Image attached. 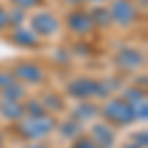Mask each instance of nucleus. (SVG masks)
Wrapping results in <instances>:
<instances>
[{"label":"nucleus","instance_id":"nucleus-14","mask_svg":"<svg viewBox=\"0 0 148 148\" xmlns=\"http://www.w3.org/2000/svg\"><path fill=\"white\" fill-rule=\"evenodd\" d=\"M67 2H79V0H67Z\"/></svg>","mask_w":148,"mask_h":148},{"label":"nucleus","instance_id":"nucleus-7","mask_svg":"<svg viewBox=\"0 0 148 148\" xmlns=\"http://www.w3.org/2000/svg\"><path fill=\"white\" fill-rule=\"evenodd\" d=\"M16 75L26 81H40L42 79V69L38 65H34V63H22L16 69Z\"/></svg>","mask_w":148,"mask_h":148},{"label":"nucleus","instance_id":"nucleus-3","mask_svg":"<svg viewBox=\"0 0 148 148\" xmlns=\"http://www.w3.org/2000/svg\"><path fill=\"white\" fill-rule=\"evenodd\" d=\"M69 91L73 93L75 97H89V95H101L103 93V85L95 83V81H89V79H79L75 81Z\"/></svg>","mask_w":148,"mask_h":148},{"label":"nucleus","instance_id":"nucleus-10","mask_svg":"<svg viewBox=\"0 0 148 148\" xmlns=\"http://www.w3.org/2000/svg\"><path fill=\"white\" fill-rule=\"evenodd\" d=\"M4 114L6 116H20L22 114V109L18 105H14V103H8V105H4Z\"/></svg>","mask_w":148,"mask_h":148},{"label":"nucleus","instance_id":"nucleus-6","mask_svg":"<svg viewBox=\"0 0 148 148\" xmlns=\"http://www.w3.org/2000/svg\"><path fill=\"white\" fill-rule=\"evenodd\" d=\"M51 121H46L44 116H36V119H32L28 125H24L26 128V134L28 136H42V134H46V132H49V128H51Z\"/></svg>","mask_w":148,"mask_h":148},{"label":"nucleus","instance_id":"nucleus-5","mask_svg":"<svg viewBox=\"0 0 148 148\" xmlns=\"http://www.w3.org/2000/svg\"><path fill=\"white\" fill-rule=\"evenodd\" d=\"M32 26L38 34H53L57 30V20L51 14H38L32 20Z\"/></svg>","mask_w":148,"mask_h":148},{"label":"nucleus","instance_id":"nucleus-12","mask_svg":"<svg viewBox=\"0 0 148 148\" xmlns=\"http://www.w3.org/2000/svg\"><path fill=\"white\" fill-rule=\"evenodd\" d=\"M75 148H97V146H95V142H91V140H79L75 144Z\"/></svg>","mask_w":148,"mask_h":148},{"label":"nucleus","instance_id":"nucleus-8","mask_svg":"<svg viewBox=\"0 0 148 148\" xmlns=\"http://www.w3.org/2000/svg\"><path fill=\"white\" fill-rule=\"evenodd\" d=\"M119 61H121V65H125V67H138V65L142 63V56H140L138 51H134V49H125V51H121Z\"/></svg>","mask_w":148,"mask_h":148},{"label":"nucleus","instance_id":"nucleus-1","mask_svg":"<svg viewBox=\"0 0 148 148\" xmlns=\"http://www.w3.org/2000/svg\"><path fill=\"white\" fill-rule=\"evenodd\" d=\"M105 114H107V119L109 121H113L116 125H123V123H128V121H132L134 119V113H132V109L123 101H113L107 105V109H105Z\"/></svg>","mask_w":148,"mask_h":148},{"label":"nucleus","instance_id":"nucleus-15","mask_svg":"<svg viewBox=\"0 0 148 148\" xmlns=\"http://www.w3.org/2000/svg\"><path fill=\"white\" fill-rule=\"evenodd\" d=\"M93 2H103V0H93Z\"/></svg>","mask_w":148,"mask_h":148},{"label":"nucleus","instance_id":"nucleus-13","mask_svg":"<svg viewBox=\"0 0 148 148\" xmlns=\"http://www.w3.org/2000/svg\"><path fill=\"white\" fill-rule=\"evenodd\" d=\"M6 24H8V16H6V12L0 8V28H4Z\"/></svg>","mask_w":148,"mask_h":148},{"label":"nucleus","instance_id":"nucleus-9","mask_svg":"<svg viewBox=\"0 0 148 148\" xmlns=\"http://www.w3.org/2000/svg\"><path fill=\"white\" fill-rule=\"evenodd\" d=\"M111 140H113V134L109 132L107 126L99 125L95 128V140H93V142H101L103 146H111Z\"/></svg>","mask_w":148,"mask_h":148},{"label":"nucleus","instance_id":"nucleus-4","mask_svg":"<svg viewBox=\"0 0 148 148\" xmlns=\"http://www.w3.org/2000/svg\"><path fill=\"white\" fill-rule=\"evenodd\" d=\"M69 28L73 30V32H79V34H87V32H91L93 28V18L89 14H83V12H75V14H71L69 16Z\"/></svg>","mask_w":148,"mask_h":148},{"label":"nucleus","instance_id":"nucleus-16","mask_svg":"<svg viewBox=\"0 0 148 148\" xmlns=\"http://www.w3.org/2000/svg\"><path fill=\"white\" fill-rule=\"evenodd\" d=\"M126 148H136V146H126Z\"/></svg>","mask_w":148,"mask_h":148},{"label":"nucleus","instance_id":"nucleus-2","mask_svg":"<svg viewBox=\"0 0 148 148\" xmlns=\"http://www.w3.org/2000/svg\"><path fill=\"white\" fill-rule=\"evenodd\" d=\"M109 14L121 24H130L136 18V12H134V6L130 0H114Z\"/></svg>","mask_w":148,"mask_h":148},{"label":"nucleus","instance_id":"nucleus-11","mask_svg":"<svg viewBox=\"0 0 148 148\" xmlns=\"http://www.w3.org/2000/svg\"><path fill=\"white\" fill-rule=\"evenodd\" d=\"M18 6H22V8H30V6H36L40 0H14Z\"/></svg>","mask_w":148,"mask_h":148}]
</instances>
